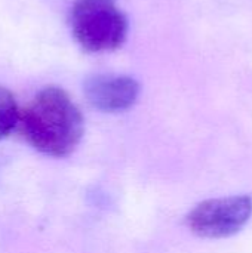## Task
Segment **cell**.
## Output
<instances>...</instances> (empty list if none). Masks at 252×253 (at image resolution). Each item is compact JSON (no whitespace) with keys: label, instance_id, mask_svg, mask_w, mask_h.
<instances>
[{"label":"cell","instance_id":"6da1fadb","mask_svg":"<svg viewBox=\"0 0 252 253\" xmlns=\"http://www.w3.org/2000/svg\"><path fill=\"white\" fill-rule=\"evenodd\" d=\"M16 127L34 150L61 159L77 148L85 123L70 95L61 87L49 86L19 110Z\"/></svg>","mask_w":252,"mask_h":253},{"label":"cell","instance_id":"7a4b0ae2","mask_svg":"<svg viewBox=\"0 0 252 253\" xmlns=\"http://www.w3.org/2000/svg\"><path fill=\"white\" fill-rule=\"evenodd\" d=\"M68 22L77 44L91 53L122 47L129 31L128 16L117 0H76Z\"/></svg>","mask_w":252,"mask_h":253},{"label":"cell","instance_id":"3957f363","mask_svg":"<svg viewBox=\"0 0 252 253\" xmlns=\"http://www.w3.org/2000/svg\"><path fill=\"white\" fill-rule=\"evenodd\" d=\"M252 215L250 196L208 199L198 203L186 216L187 228L202 239H227L238 234Z\"/></svg>","mask_w":252,"mask_h":253},{"label":"cell","instance_id":"277c9868","mask_svg":"<svg viewBox=\"0 0 252 253\" xmlns=\"http://www.w3.org/2000/svg\"><path fill=\"white\" fill-rule=\"evenodd\" d=\"M140 83L125 74H92L83 82L88 102L102 113H122L134 107L140 96Z\"/></svg>","mask_w":252,"mask_h":253},{"label":"cell","instance_id":"5b68a950","mask_svg":"<svg viewBox=\"0 0 252 253\" xmlns=\"http://www.w3.org/2000/svg\"><path fill=\"white\" fill-rule=\"evenodd\" d=\"M19 107L10 90L0 86V141L7 138L18 126Z\"/></svg>","mask_w":252,"mask_h":253}]
</instances>
